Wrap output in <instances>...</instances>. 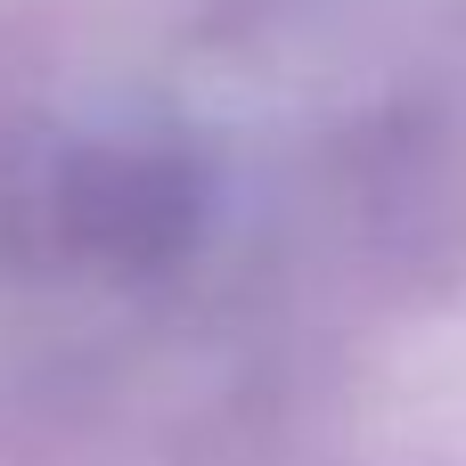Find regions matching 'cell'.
Returning a JSON list of instances; mask_svg holds the SVG:
<instances>
[{
	"mask_svg": "<svg viewBox=\"0 0 466 466\" xmlns=\"http://www.w3.org/2000/svg\"><path fill=\"white\" fill-rule=\"evenodd\" d=\"M197 205H205V188H197L188 156L147 147V139H98V147H74L57 164L41 221L74 262L156 270L197 238Z\"/></svg>",
	"mask_w": 466,
	"mask_h": 466,
	"instance_id": "obj_1",
	"label": "cell"
}]
</instances>
